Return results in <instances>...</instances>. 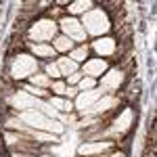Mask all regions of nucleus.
Returning a JSON list of instances; mask_svg holds the SVG:
<instances>
[{"label": "nucleus", "mask_w": 157, "mask_h": 157, "mask_svg": "<svg viewBox=\"0 0 157 157\" xmlns=\"http://www.w3.org/2000/svg\"><path fill=\"white\" fill-rule=\"evenodd\" d=\"M50 105L55 109H61V111H69L71 109V105L67 101H63V98H50Z\"/></svg>", "instance_id": "obj_18"}, {"label": "nucleus", "mask_w": 157, "mask_h": 157, "mask_svg": "<svg viewBox=\"0 0 157 157\" xmlns=\"http://www.w3.org/2000/svg\"><path fill=\"white\" fill-rule=\"evenodd\" d=\"M111 143H94V145H82L80 147V155H94V153H103L107 151Z\"/></svg>", "instance_id": "obj_13"}, {"label": "nucleus", "mask_w": 157, "mask_h": 157, "mask_svg": "<svg viewBox=\"0 0 157 157\" xmlns=\"http://www.w3.org/2000/svg\"><path fill=\"white\" fill-rule=\"evenodd\" d=\"M11 103H13V105H15L17 109L36 107V109H40V111H44V113H50V117H55V115H57V111L50 107V105H44L42 101H38V98L29 97L27 92H17V94H15V97L11 98Z\"/></svg>", "instance_id": "obj_3"}, {"label": "nucleus", "mask_w": 157, "mask_h": 157, "mask_svg": "<svg viewBox=\"0 0 157 157\" xmlns=\"http://www.w3.org/2000/svg\"><path fill=\"white\" fill-rule=\"evenodd\" d=\"M55 46H57V50H69L71 48V40L67 36H61L55 40Z\"/></svg>", "instance_id": "obj_17"}, {"label": "nucleus", "mask_w": 157, "mask_h": 157, "mask_svg": "<svg viewBox=\"0 0 157 157\" xmlns=\"http://www.w3.org/2000/svg\"><path fill=\"white\" fill-rule=\"evenodd\" d=\"M34 84L46 86V84H48V78H46V75H34Z\"/></svg>", "instance_id": "obj_23"}, {"label": "nucleus", "mask_w": 157, "mask_h": 157, "mask_svg": "<svg viewBox=\"0 0 157 157\" xmlns=\"http://www.w3.org/2000/svg\"><path fill=\"white\" fill-rule=\"evenodd\" d=\"M105 69H107V63H105L103 59H92V61H88V63H86V67H84V71L90 73V78L101 75Z\"/></svg>", "instance_id": "obj_10"}, {"label": "nucleus", "mask_w": 157, "mask_h": 157, "mask_svg": "<svg viewBox=\"0 0 157 157\" xmlns=\"http://www.w3.org/2000/svg\"><path fill=\"white\" fill-rule=\"evenodd\" d=\"M25 130H27V128H25ZM27 132L32 134L34 138H38V140H44V143H46V140H50V143H52V140H57L52 134H42V132H36V130H27Z\"/></svg>", "instance_id": "obj_19"}, {"label": "nucleus", "mask_w": 157, "mask_h": 157, "mask_svg": "<svg viewBox=\"0 0 157 157\" xmlns=\"http://www.w3.org/2000/svg\"><path fill=\"white\" fill-rule=\"evenodd\" d=\"M113 157H124V155H121V153H117V155H113Z\"/></svg>", "instance_id": "obj_28"}, {"label": "nucleus", "mask_w": 157, "mask_h": 157, "mask_svg": "<svg viewBox=\"0 0 157 157\" xmlns=\"http://www.w3.org/2000/svg\"><path fill=\"white\" fill-rule=\"evenodd\" d=\"M98 98H101V90H84V94H80V97H78L75 107H80L82 111H84V109L92 107Z\"/></svg>", "instance_id": "obj_7"}, {"label": "nucleus", "mask_w": 157, "mask_h": 157, "mask_svg": "<svg viewBox=\"0 0 157 157\" xmlns=\"http://www.w3.org/2000/svg\"><path fill=\"white\" fill-rule=\"evenodd\" d=\"M32 48H34V55H40V57H52L55 55V50L50 48V46H44V44H36Z\"/></svg>", "instance_id": "obj_16"}, {"label": "nucleus", "mask_w": 157, "mask_h": 157, "mask_svg": "<svg viewBox=\"0 0 157 157\" xmlns=\"http://www.w3.org/2000/svg\"><path fill=\"white\" fill-rule=\"evenodd\" d=\"M46 73H50V75H52V78H59V75H61L59 67H57V65H52V63H50L48 67H46Z\"/></svg>", "instance_id": "obj_22"}, {"label": "nucleus", "mask_w": 157, "mask_h": 157, "mask_svg": "<svg viewBox=\"0 0 157 157\" xmlns=\"http://www.w3.org/2000/svg\"><path fill=\"white\" fill-rule=\"evenodd\" d=\"M130 121H132V111H130V109H126V111L121 113V117L115 121V126H113L111 134H115V132H126V130L130 128Z\"/></svg>", "instance_id": "obj_11"}, {"label": "nucleus", "mask_w": 157, "mask_h": 157, "mask_svg": "<svg viewBox=\"0 0 157 157\" xmlns=\"http://www.w3.org/2000/svg\"><path fill=\"white\" fill-rule=\"evenodd\" d=\"M38 67V63L32 57H27V55H19L15 63H13V78H17V80H21V78H27L29 73H34Z\"/></svg>", "instance_id": "obj_4"}, {"label": "nucleus", "mask_w": 157, "mask_h": 157, "mask_svg": "<svg viewBox=\"0 0 157 157\" xmlns=\"http://www.w3.org/2000/svg\"><path fill=\"white\" fill-rule=\"evenodd\" d=\"M52 90H57L59 94H65V90H67V88H65V84H63V82H57V84L52 86Z\"/></svg>", "instance_id": "obj_24"}, {"label": "nucleus", "mask_w": 157, "mask_h": 157, "mask_svg": "<svg viewBox=\"0 0 157 157\" xmlns=\"http://www.w3.org/2000/svg\"><path fill=\"white\" fill-rule=\"evenodd\" d=\"M84 57H86V46H82V48H75L71 52V61H84Z\"/></svg>", "instance_id": "obj_20"}, {"label": "nucleus", "mask_w": 157, "mask_h": 157, "mask_svg": "<svg viewBox=\"0 0 157 157\" xmlns=\"http://www.w3.org/2000/svg\"><path fill=\"white\" fill-rule=\"evenodd\" d=\"M59 71L61 73H67V75H71V73H75V61L71 59H59Z\"/></svg>", "instance_id": "obj_14"}, {"label": "nucleus", "mask_w": 157, "mask_h": 157, "mask_svg": "<svg viewBox=\"0 0 157 157\" xmlns=\"http://www.w3.org/2000/svg\"><path fill=\"white\" fill-rule=\"evenodd\" d=\"M69 82H80V75H78V73H71V75H69Z\"/></svg>", "instance_id": "obj_26"}, {"label": "nucleus", "mask_w": 157, "mask_h": 157, "mask_svg": "<svg viewBox=\"0 0 157 157\" xmlns=\"http://www.w3.org/2000/svg\"><path fill=\"white\" fill-rule=\"evenodd\" d=\"M82 23L86 25V29L92 34V36H101L109 29V19L103 11H90L84 15V21Z\"/></svg>", "instance_id": "obj_2"}, {"label": "nucleus", "mask_w": 157, "mask_h": 157, "mask_svg": "<svg viewBox=\"0 0 157 157\" xmlns=\"http://www.w3.org/2000/svg\"><path fill=\"white\" fill-rule=\"evenodd\" d=\"M55 32H57V25L52 23V21H48V19H44V21L34 23L29 36H32V40H50V38L55 36Z\"/></svg>", "instance_id": "obj_5"}, {"label": "nucleus", "mask_w": 157, "mask_h": 157, "mask_svg": "<svg viewBox=\"0 0 157 157\" xmlns=\"http://www.w3.org/2000/svg\"><path fill=\"white\" fill-rule=\"evenodd\" d=\"M90 6H92V2H88V0H84V2L78 0V2H73L71 6H69V11L71 13H84V11H88Z\"/></svg>", "instance_id": "obj_15"}, {"label": "nucleus", "mask_w": 157, "mask_h": 157, "mask_svg": "<svg viewBox=\"0 0 157 157\" xmlns=\"http://www.w3.org/2000/svg\"><path fill=\"white\" fill-rule=\"evenodd\" d=\"M115 103H117V101H115L113 97H105V98H101V101H97L92 107L84 109L82 113H101V111H107V109H111Z\"/></svg>", "instance_id": "obj_8"}, {"label": "nucleus", "mask_w": 157, "mask_h": 157, "mask_svg": "<svg viewBox=\"0 0 157 157\" xmlns=\"http://www.w3.org/2000/svg\"><path fill=\"white\" fill-rule=\"evenodd\" d=\"M80 88H82V90H90V88H94V80H92V78H84V80H80Z\"/></svg>", "instance_id": "obj_21"}, {"label": "nucleus", "mask_w": 157, "mask_h": 157, "mask_svg": "<svg viewBox=\"0 0 157 157\" xmlns=\"http://www.w3.org/2000/svg\"><path fill=\"white\" fill-rule=\"evenodd\" d=\"M121 80H124V73L117 71V69H113V71H109L107 75L103 78L101 84H103V88H111V90H113V88H117V86L121 84Z\"/></svg>", "instance_id": "obj_9"}, {"label": "nucleus", "mask_w": 157, "mask_h": 157, "mask_svg": "<svg viewBox=\"0 0 157 157\" xmlns=\"http://www.w3.org/2000/svg\"><path fill=\"white\" fill-rule=\"evenodd\" d=\"M65 94H69V97H73V94H75V88H67V90H65Z\"/></svg>", "instance_id": "obj_27"}, {"label": "nucleus", "mask_w": 157, "mask_h": 157, "mask_svg": "<svg viewBox=\"0 0 157 157\" xmlns=\"http://www.w3.org/2000/svg\"><path fill=\"white\" fill-rule=\"evenodd\" d=\"M25 90H29V92H34L36 97H42V94H44V90H40V88H34V86H27Z\"/></svg>", "instance_id": "obj_25"}, {"label": "nucleus", "mask_w": 157, "mask_h": 157, "mask_svg": "<svg viewBox=\"0 0 157 157\" xmlns=\"http://www.w3.org/2000/svg\"><path fill=\"white\" fill-rule=\"evenodd\" d=\"M61 27L73 40H84V29H82V23L80 21H75V19H63L61 21Z\"/></svg>", "instance_id": "obj_6"}, {"label": "nucleus", "mask_w": 157, "mask_h": 157, "mask_svg": "<svg viewBox=\"0 0 157 157\" xmlns=\"http://www.w3.org/2000/svg\"><path fill=\"white\" fill-rule=\"evenodd\" d=\"M21 120L27 121V124H32L34 128H40V130H48V132H55V134H59L61 130H63V126L61 124H57V121H52L48 120V117H44L40 111H23L21 113Z\"/></svg>", "instance_id": "obj_1"}, {"label": "nucleus", "mask_w": 157, "mask_h": 157, "mask_svg": "<svg viewBox=\"0 0 157 157\" xmlns=\"http://www.w3.org/2000/svg\"><path fill=\"white\" fill-rule=\"evenodd\" d=\"M94 50H97L98 55H111V52L115 50V40H111V38L97 40V42H94Z\"/></svg>", "instance_id": "obj_12"}]
</instances>
